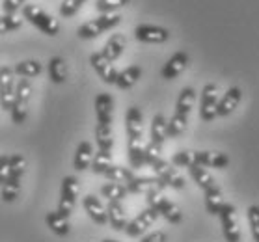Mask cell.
I'll return each instance as SVG.
<instances>
[{"instance_id":"28","label":"cell","mask_w":259,"mask_h":242,"mask_svg":"<svg viewBox=\"0 0 259 242\" xmlns=\"http://www.w3.org/2000/svg\"><path fill=\"white\" fill-rule=\"evenodd\" d=\"M105 177L110 179L112 183H119L123 184L125 188H127V184L133 181V177H135V173H133V170H129V168H123V166H110L108 170L105 171Z\"/></svg>"},{"instance_id":"15","label":"cell","mask_w":259,"mask_h":242,"mask_svg":"<svg viewBox=\"0 0 259 242\" xmlns=\"http://www.w3.org/2000/svg\"><path fill=\"white\" fill-rule=\"evenodd\" d=\"M82 207H84V211L88 213L90 220L95 222L97 225H105L106 222H108V218H106V207L101 203V200L97 196H94V194L84 196Z\"/></svg>"},{"instance_id":"29","label":"cell","mask_w":259,"mask_h":242,"mask_svg":"<svg viewBox=\"0 0 259 242\" xmlns=\"http://www.w3.org/2000/svg\"><path fill=\"white\" fill-rule=\"evenodd\" d=\"M95 140H97L99 151H112V146H114L112 125H97L95 127Z\"/></svg>"},{"instance_id":"25","label":"cell","mask_w":259,"mask_h":242,"mask_svg":"<svg viewBox=\"0 0 259 242\" xmlns=\"http://www.w3.org/2000/svg\"><path fill=\"white\" fill-rule=\"evenodd\" d=\"M142 77V67L140 65H131L127 69L118 73V77H116V86L119 89H129L133 88Z\"/></svg>"},{"instance_id":"6","label":"cell","mask_w":259,"mask_h":242,"mask_svg":"<svg viewBox=\"0 0 259 242\" xmlns=\"http://www.w3.org/2000/svg\"><path fill=\"white\" fill-rule=\"evenodd\" d=\"M220 224H222V233H224L226 242H241V229L237 224L235 207L231 203H224V207L218 213Z\"/></svg>"},{"instance_id":"35","label":"cell","mask_w":259,"mask_h":242,"mask_svg":"<svg viewBox=\"0 0 259 242\" xmlns=\"http://www.w3.org/2000/svg\"><path fill=\"white\" fill-rule=\"evenodd\" d=\"M101 194L105 196L108 201H121L127 198V188H125L123 184H119V183H105L103 186H101Z\"/></svg>"},{"instance_id":"21","label":"cell","mask_w":259,"mask_h":242,"mask_svg":"<svg viewBox=\"0 0 259 242\" xmlns=\"http://www.w3.org/2000/svg\"><path fill=\"white\" fill-rule=\"evenodd\" d=\"M189 173H190V177L194 179V183L198 184L203 192H209V190L217 188V186H218L217 181H214V177H212L211 173H209L205 168H201V166L194 164V162L189 166Z\"/></svg>"},{"instance_id":"31","label":"cell","mask_w":259,"mask_h":242,"mask_svg":"<svg viewBox=\"0 0 259 242\" xmlns=\"http://www.w3.org/2000/svg\"><path fill=\"white\" fill-rule=\"evenodd\" d=\"M224 203L226 201H224V196H222L220 186L205 192V209H207V213L209 214L218 216V213H220V209L224 207Z\"/></svg>"},{"instance_id":"38","label":"cell","mask_w":259,"mask_h":242,"mask_svg":"<svg viewBox=\"0 0 259 242\" xmlns=\"http://www.w3.org/2000/svg\"><path fill=\"white\" fill-rule=\"evenodd\" d=\"M21 26H23V19L17 17L15 13H4V15H0V36L8 34V32H13V30H19Z\"/></svg>"},{"instance_id":"20","label":"cell","mask_w":259,"mask_h":242,"mask_svg":"<svg viewBox=\"0 0 259 242\" xmlns=\"http://www.w3.org/2000/svg\"><path fill=\"white\" fill-rule=\"evenodd\" d=\"M106 218H108L114 231H125L127 214H125V209L121 207V201H108V205H106Z\"/></svg>"},{"instance_id":"46","label":"cell","mask_w":259,"mask_h":242,"mask_svg":"<svg viewBox=\"0 0 259 242\" xmlns=\"http://www.w3.org/2000/svg\"><path fill=\"white\" fill-rule=\"evenodd\" d=\"M101 242H119V240H114V238H105V240H101Z\"/></svg>"},{"instance_id":"11","label":"cell","mask_w":259,"mask_h":242,"mask_svg":"<svg viewBox=\"0 0 259 242\" xmlns=\"http://www.w3.org/2000/svg\"><path fill=\"white\" fill-rule=\"evenodd\" d=\"M166 188V184L160 181L159 177H133L129 184H127V192L129 194H159Z\"/></svg>"},{"instance_id":"26","label":"cell","mask_w":259,"mask_h":242,"mask_svg":"<svg viewBox=\"0 0 259 242\" xmlns=\"http://www.w3.org/2000/svg\"><path fill=\"white\" fill-rule=\"evenodd\" d=\"M194 101H196V89L187 86V88L181 89V93L177 97L176 103V114H181V116H189L192 107H194Z\"/></svg>"},{"instance_id":"13","label":"cell","mask_w":259,"mask_h":242,"mask_svg":"<svg viewBox=\"0 0 259 242\" xmlns=\"http://www.w3.org/2000/svg\"><path fill=\"white\" fill-rule=\"evenodd\" d=\"M192 162L201 168H217L224 170L230 164V157L226 153H214V151H194L192 153Z\"/></svg>"},{"instance_id":"27","label":"cell","mask_w":259,"mask_h":242,"mask_svg":"<svg viewBox=\"0 0 259 242\" xmlns=\"http://www.w3.org/2000/svg\"><path fill=\"white\" fill-rule=\"evenodd\" d=\"M49 77L54 84H64L67 80V64L64 58L54 56L49 62Z\"/></svg>"},{"instance_id":"36","label":"cell","mask_w":259,"mask_h":242,"mask_svg":"<svg viewBox=\"0 0 259 242\" xmlns=\"http://www.w3.org/2000/svg\"><path fill=\"white\" fill-rule=\"evenodd\" d=\"M24 170H26V160L23 155H10V166H8V177L12 179H23Z\"/></svg>"},{"instance_id":"7","label":"cell","mask_w":259,"mask_h":242,"mask_svg":"<svg viewBox=\"0 0 259 242\" xmlns=\"http://www.w3.org/2000/svg\"><path fill=\"white\" fill-rule=\"evenodd\" d=\"M13 69L8 65L0 67V107L2 110H12L13 99H15V78Z\"/></svg>"},{"instance_id":"5","label":"cell","mask_w":259,"mask_h":242,"mask_svg":"<svg viewBox=\"0 0 259 242\" xmlns=\"http://www.w3.org/2000/svg\"><path fill=\"white\" fill-rule=\"evenodd\" d=\"M77 196H78V181L75 177H71V175L64 177L56 213H60L64 218H69L71 213H73V207H75V201H77Z\"/></svg>"},{"instance_id":"44","label":"cell","mask_w":259,"mask_h":242,"mask_svg":"<svg viewBox=\"0 0 259 242\" xmlns=\"http://www.w3.org/2000/svg\"><path fill=\"white\" fill-rule=\"evenodd\" d=\"M168 236H166L164 231H155V233H149L147 236H144L140 242H166Z\"/></svg>"},{"instance_id":"41","label":"cell","mask_w":259,"mask_h":242,"mask_svg":"<svg viewBox=\"0 0 259 242\" xmlns=\"http://www.w3.org/2000/svg\"><path fill=\"white\" fill-rule=\"evenodd\" d=\"M86 0H64L62 4H60V15L62 17H73L75 13L80 10Z\"/></svg>"},{"instance_id":"19","label":"cell","mask_w":259,"mask_h":242,"mask_svg":"<svg viewBox=\"0 0 259 242\" xmlns=\"http://www.w3.org/2000/svg\"><path fill=\"white\" fill-rule=\"evenodd\" d=\"M241 99H242L241 88L233 86V88L228 89V91L224 93V97H222V99H218L217 118H218V116H220V118H226V116H230V114L237 108V105L241 103Z\"/></svg>"},{"instance_id":"37","label":"cell","mask_w":259,"mask_h":242,"mask_svg":"<svg viewBox=\"0 0 259 242\" xmlns=\"http://www.w3.org/2000/svg\"><path fill=\"white\" fill-rule=\"evenodd\" d=\"M187 123H189V116H181V114H174L171 119L168 121V136L170 138H176V136H181L187 129Z\"/></svg>"},{"instance_id":"42","label":"cell","mask_w":259,"mask_h":242,"mask_svg":"<svg viewBox=\"0 0 259 242\" xmlns=\"http://www.w3.org/2000/svg\"><path fill=\"white\" fill-rule=\"evenodd\" d=\"M171 164L177 166V168H189L192 164V153L190 151H177L171 157Z\"/></svg>"},{"instance_id":"12","label":"cell","mask_w":259,"mask_h":242,"mask_svg":"<svg viewBox=\"0 0 259 242\" xmlns=\"http://www.w3.org/2000/svg\"><path fill=\"white\" fill-rule=\"evenodd\" d=\"M90 64L95 69V73L99 75V78L105 84H116V77H118V71L114 69L112 62L103 56L101 53H92L90 54Z\"/></svg>"},{"instance_id":"16","label":"cell","mask_w":259,"mask_h":242,"mask_svg":"<svg viewBox=\"0 0 259 242\" xmlns=\"http://www.w3.org/2000/svg\"><path fill=\"white\" fill-rule=\"evenodd\" d=\"M125 127H127L129 142L142 140V132H144V118H142V110L138 107H129L127 116H125Z\"/></svg>"},{"instance_id":"10","label":"cell","mask_w":259,"mask_h":242,"mask_svg":"<svg viewBox=\"0 0 259 242\" xmlns=\"http://www.w3.org/2000/svg\"><path fill=\"white\" fill-rule=\"evenodd\" d=\"M217 105H218V88L217 84H205L201 89V103H200V118L203 121H212L217 118Z\"/></svg>"},{"instance_id":"8","label":"cell","mask_w":259,"mask_h":242,"mask_svg":"<svg viewBox=\"0 0 259 242\" xmlns=\"http://www.w3.org/2000/svg\"><path fill=\"white\" fill-rule=\"evenodd\" d=\"M157 218H159V213H157L155 209H151V207H147V209H144L138 216H135L131 222H127L125 233H127V236H131V238L140 236L142 233H146V231L157 222Z\"/></svg>"},{"instance_id":"1","label":"cell","mask_w":259,"mask_h":242,"mask_svg":"<svg viewBox=\"0 0 259 242\" xmlns=\"http://www.w3.org/2000/svg\"><path fill=\"white\" fill-rule=\"evenodd\" d=\"M23 19L30 21L35 28L41 30L43 34H47V36H51V37H54L60 32V23H58V21H56L51 13H47L45 10H41L39 6H35V4H24Z\"/></svg>"},{"instance_id":"4","label":"cell","mask_w":259,"mask_h":242,"mask_svg":"<svg viewBox=\"0 0 259 242\" xmlns=\"http://www.w3.org/2000/svg\"><path fill=\"white\" fill-rule=\"evenodd\" d=\"M147 207L155 209V211L159 213V216L168 220L170 224H181V220H183L181 209H179L174 201L168 200V198L160 196V192L159 194H147Z\"/></svg>"},{"instance_id":"23","label":"cell","mask_w":259,"mask_h":242,"mask_svg":"<svg viewBox=\"0 0 259 242\" xmlns=\"http://www.w3.org/2000/svg\"><path fill=\"white\" fill-rule=\"evenodd\" d=\"M92 159H94V146L90 142H80L78 143L77 151H75V159H73V166L77 171L88 170L92 166Z\"/></svg>"},{"instance_id":"33","label":"cell","mask_w":259,"mask_h":242,"mask_svg":"<svg viewBox=\"0 0 259 242\" xmlns=\"http://www.w3.org/2000/svg\"><path fill=\"white\" fill-rule=\"evenodd\" d=\"M129 162L131 168H142L146 166V146H142V140H135V142H129Z\"/></svg>"},{"instance_id":"24","label":"cell","mask_w":259,"mask_h":242,"mask_svg":"<svg viewBox=\"0 0 259 242\" xmlns=\"http://www.w3.org/2000/svg\"><path fill=\"white\" fill-rule=\"evenodd\" d=\"M45 222H47L49 229L53 231L54 235L67 236L71 233L69 218H64V216L60 213H56V211H49L47 216H45Z\"/></svg>"},{"instance_id":"9","label":"cell","mask_w":259,"mask_h":242,"mask_svg":"<svg viewBox=\"0 0 259 242\" xmlns=\"http://www.w3.org/2000/svg\"><path fill=\"white\" fill-rule=\"evenodd\" d=\"M135 37L136 41L140 43L159 45V43H166L170 39V30L157 26V24H138L135 28Z\"/></svg>"},{"instance_id":"30","label":"cell","mask_w":259,"mask_h":242,"mask_svg":"<svg viewBox=\"0 0 259 242\" xmlns=\"http://www.w3.org/2000/svg\"><path fill=\"white\" fill-rule=\"evenodd\" d=\"M41 71H43V65L39 64L37 60H23V62H19V64L15 65V69H13L15 75H19V77H23V78H34Z\"/></svg>"},{"instance_id":"22","label":"cell","mask_w":259,"mask_h":242,"mask_svg":"<svg viewBox=\"0 0 259 242\" xmlns=\"http://www.w3.org/2000/svg\"><path fill=\"white\" fill-rule=\"evenodd\" d=\"M125 43H127V39H125L123 34H114V36L105 43V47H103L101 54H103L108 62H116V60L123 54Z\"/></svg>"},{"instance_id":"32","label":"cell","mask_w":259,"mask_h":242,"mask_svg":"<svg viewBox=\"0 0 259 242\" xmlns=\"http://www.w3.org/2000/svg\"><path fill=\"white\" fill-rule=\"evenodd\" d=\"M19 194H21V179L8 177L0 186V198L4 203H13L19 198Z\"/></svg>"},{"instance_id":"3","label":"cell","mask_w":259,"mask_h":242,"mask_svg":"<svg viewBox=\"0 0 259 242\" xmlns=\"http://www.w3.org/2000/svg\"><path fill=\"white\" fill-rule=\"evenodd\" d=\"M30 93H32V84L28 78H21L15 86V99L12 105V121L15 125H23L26 116H28V103H30Z\"/></svg>"},{"instance_id":"45","label":"cell","mask_w":259,"mask_h":242,"mask_svg":"<svg viewBox=\"0 0 259 242\" xmlns=\"http://www.w3.org/2000/svg\"><path fill=\"white\" fill-rule=\"evenodd\" d=\"M26 0H4V13H15Z\"/></svg>"},{"instance_id":"17","label":"cell","mask_w":259,"mask_h":242,"mask_svg":"<svg viewBox=\"0 0 259 242\" xmlns=\"http://www.w3.org/2000/svg\"><path fill=\"white\" fill-rule=\"evenodd\" d=\"M95 114H97V125H112V116H114L112 95L99 93L95 97Z\"/></svg>"},{"instance_id":"14","label":"cell","mask_w":259,"mask_h":242,"mask_svg":"<svg viewBox=\"0 0 259 242\" xmlns=\"http://www.w3.org/2000/svg\"><path fill=\"white\" fill-rule=\"evenodd\" d=\"M187 65H189V54L185 53V51H179L164 64L162 71H160V77L164 78V80H174V78H177L187 69Z\"/></svg>"},{"instance_id":"18","label":"cell","mask_w":259,"mask_h":242,"mask_svg":"<svg viewBox=\"0 0 259 242\" xmlns=\"http://www.w3.org/2000/svg\"><path fill=\"white\" fill-rule=\"evenodd\" d=\"M149 143L153 148L160 149L162 151V146H164V140L168 138V119L162 116V114H155L153 119H151V129H149Z\"/></svg>"},{"instance_id":"39","label":"cell","mask_w":259,"mask_h":242,"mask_svg":"<svg viewBox=\"0 0 259 242\" xmlns=\"http://www.w3.org/2000/svg\"><path fill=\"white\" fill-rule=\"evenodd\" d=\"M131 0H97L95 2V8H97V12H101V15L103 13H114L118 12L119 8L127 6Z\"/></svg>"},{"instance_id":"2","label":"cell","mask_w":259,"mask_h":242,"mask_svg":"<svg viewBox=\"0 0 259 242\" xmlns=\"http://www.w3.org/2000/svg\"><path fill=\"white\" fill-rule=\"evenodd\" d=\"M119 23H121V15H118V13H103L97 19H92L88 23L80 24L77 30V36L80 39H94L99 34H103L105 30L118 26Z\"/></svg>"},{"instance_id":"34","label":"cell","mask_w":259,"mask_h":242,"mask_svg":"<svg viewBox=\"0 0 259 242\" xmlns=\"http://www.w3.org/2000/svg\"><path fill=\"white\" fill-rule=\"evenodd\" d=\"M112 166V153L110 151H97L92 159V171L97 175H105V171Z\"/></svg>"},{"instance_id":"40","label":"cell","mask_w":259,"mask_h":242,"mask_svg":"<svg viewBox=\"0 0 259 242\" xmlns=\"http://www.w3.org/2000/svg\"><path fill=\"white\" fill-rule=\"evenodd\" d=\"M248 224H250V231H252L253 240L259 242V205H250L246 211Z\"/></svg>"},{"instance_id":"43","label":"cell","mask_w":259,"mask_h":242,"mask_svg":"<svg viewBox=\"0 0 259 242\" xmlns=\"http://www.w3.org/2000/svg\"><path fill=\"white\" fill-rule=\"evenodd\" d=\"M8 166H10V155H0V186L8 179Z\"/></svg>"}]
</instances>
